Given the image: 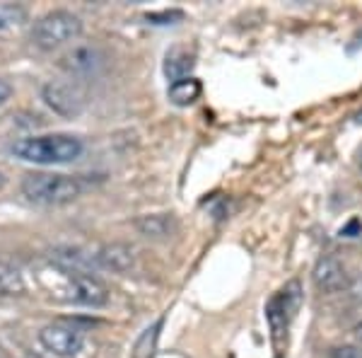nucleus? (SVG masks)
<instances>
[{
    "label": "nucleus",
    "mask_w": 362,
    "mask_h": 358,
    "mask_svg": "<svg viewBox=\"0 0 362 358\" xmlns=\"http://www.w3.org/2000/svg\"><path fill=\"white\" fill-rule=\"evenodd\" d=\"M85 145L70 133H46V136H27L13 145L15 157L34 165H66L83 155Z\"/></svg>",
    "instance_id": "f257e3e1"
},
{
    "label": "nucleus",
    "mask_w": 362,
    "mask_h": 358,
    "mask_svg": "<svg viewBox=\"0 0 362 358\" xmlns=\"http://www.w3.org/2000/svg\"><path fill=\"white\" fill-rule=\"evenodd\" d=\"M22 194L39 206H66L83 194L80 179L58 172H29L22 179Z\"/></svg>",
    "instance_id": "f03ea898"
},
{
    "label": "nucleus",
    "mask_w": 362,
    "mask_h": 358,
    "mask_svg": "<svg viewBox=\"0 0 362 358\" xmlns=\"http://www.w3.org/2000/svg\"><path fill=\"white\" fill-rule=\"evenodd\" d=\"M83 34V22L78 15L68 10H51L39 17L32 27V42L42 51H54L58 46H66Z\"/></svg>",
    "instance_id": "7ed1b4c3"
},
{
    "label": "nucleus",
    "mask_w": 362,
    "mask_h": 358,
    "mask_svg": "<svg viewBox=\"0 0 362 358\" xmlns=\"http://www.w3.org/2000/svg\"><path fill=\"white\" fill-rule=\"evenodd\" d=\"M66 276V298L70 303L78 305H90V308H102L109 301V291L107 286L99 279L90 274H80V272H68L61 269Z\"/></svg>",
    "instance_id": "20e7f679"
},
{
    "label": "nucleus",
    "mask_w": 362,
    "mask_h": 358,
    "mask_svg": "<svg viewBox=\"0 0 362 358\" xmlns=\"http://www.w3.org/2000/svg\"><path fill=\"white\" fill-rule=\"evenodd\" d=\"M39 344H42L49 354L70 358V356L80 354V349H83V344H85V337H83V332L75 330V327L54 322V325H46L44 330L39 332Z\"/></svg>",
    "instance_id": "39448f33"
},
{
    "label": "nucleus",
    "mask_w": 362,
    "mask_h": 358,
    "mask_svg": "<svg viewBox=\"0 0 362 358\" xmlns=\"http://www.w3.org/2000/svg\"><path fill=\"white\" fill-rule=\"evenodd\" d=\"M42 97L61 116H75L83 109V95H80L78 87L68 83H46L42 87Z\"/></svg>",
    "instance_id": "423d86ee"
},
{
    "label": "nucleus",
    "mask_w": 362,
    "mask_h": 358,
    "mask_svg": "<svg viewBox=\"0 0 362 358\" xmlns=\"http://www.w3.org/2000/svg\"><path fill=\"white\" fill-rule=\"evenodd\" d=\"M314 284L324 293H338L348 289V274L346 267L336 259V257H321L314 267Z\"/></svg>",
    "instance_id": "0eeeda50"
},
{
    "label": "nucleus",
    "mask_w": 362,
    "mask_h": 358,
    "mask_svg": "<svg viewBox=\"0 0 362 358\" xmlns=\"http://www.w3.org/2000/svg\"><path fill=\"white\" fill-rule=\"evenodd\" d=\"M104 66V54L97 46H75L63 56V68L73 75H92Z\"/></svg>",
    "instance_id": "6e6552de"
},
{
    "label": "nucleus",
    "mask_w": 362,
    "mask_h": 358,
    "mask_svg": "<svg viewBox=\"0 0 362 358\" xmlns=\"http://www.w3.org/2000/svg\"><path fill=\"white\" fill-rule=\"evenodd\" d=\"M194 66H196L194 54H189V51H184V49H174V51H169L165 58V75L172 83H177V80L189 78Z\"/></svg>",
    "instance_id": "1a4fd4ad"
},
{
    "label": "nucleus",
    "mask_w": 362,
    "mask_h": 358,
    "mask_svg": "<svg viewBox=\"0 0 362 358\" xmlns=\"http://www.w3.org/2000/svg\"><path fill=\"white\" fill-rule=\"evenodd\" d=\"M97 259L102 267L112 269V272H128L133 267V252L126 245H109L97 254Z\"/></svg>",
    "instance_id": "9d476101"
},
{
    "label": "nucleus",
    "mask_w": 362,
    "mask_h": 358,
    "mask_svg": "<svg viewBox=\"0 0 362 358\" xmlns=\"http://www.w3.org/2000/svg\"><path fill=\"white\" fill-rule=\"evenodd\" d=\"M25 293H27V284L20 269L8 262H0V298L25 296Z\"/></svg>",
    "instance_id": "9b49d317"
},
{
    "label": "nucleus",
    "mask_w": 362,
    "mask_h": 358,
    "mask_svg": "<svg viewBox=\"0 0 362 358\" xmlns=\"http://www.w3.org/2000/svg\"><path fill=\"white\" fill-rule=\"evenodd\" d=\"M203 92V85L201 80L196 78H184V80H177V83L169 85V99H172L177 107H189L194 104Z\"/></svg>",
    "instance_id": "f8f14e48"
},
{
    "label": "nucleus",
    "mask_w": 362,
    "mask_h": 358,
    "mask_svg": "<svg viewBox=\"0 0 362 358\" xmlns=\"http://www.w3.org/2000/svg\"><path fill=\"white\" fill-rule=\"evenodd\" d=\"M136 228L145 237H167L174 230L172 216H143L136 220Z\"/></svg>",
    "instance_id": "ddd939ff"
},
{
    "label": "nucleus",
    "mask_w": 362,
    "mask_h": 358,
    "mask_svg": "<svg viewBox=\"0 0 362 358\" xmlns=\"http://www.w3.org/2000/svg\"><path fill=\"white\" fill-rule=\"evenodd\" d=\"M160 327H162V320H157L153 327H148L140 339L133 346V358H153L155 356V349H157V339H160Z\"/></svg>",
    "instance_id": "4468645a"
},
{
    "label": "nucleus",
    "mask_w": 362,
    "mask_h": 358,
    "mask_svg": "<svg viewBox=\"0 0 362 358\" xmlns=\"http://www.w3.org/2000/svg\"><path fill=\"white\" fill-rule=\"evenodd\" d=\"M25 20V10L15 5H0V29H8L13 25H20Z\"/></svg>",
    "instance_id": "2eb2a0df"
},
{
    "label": "nucleus",
    "mask_w": 362,
    "mask_h": 358,
    "mask_svg": "<svg viewBox=\"0 0 362 358\" xmlns=\"http://www.w3.org/2000/svg\"><path fill=\"white\" fill-rule=\"evenodd\" d=\"M145 20L153 22V25H174V22L184 20V13L181 10H165V13H150Z\"/></svg>",
    "instance_id": "dca6fc26"
},
{
    "label": "nucleus",
    "mask_w": 362,
    "mask_h": 358,
    "mask_svg": "<svg viewBox=\"0 0 362 358\" xmlns=\"http://www.w3.org/2000/svg\"><path fill=\"white\" fill-rule=\"evenodd\" d=\"M331 358H362V351L355 346H338L331 351Z\"/></svg>",
    "instance_id": "f3484780"
},
{
    "label": "nucleus",
    "mask_w": 362,
    "mask_h": 358,
    "mask_svg": "<svg viewBox=\"0 0 362 358\" xmlns=\"http://www.w3.org/2000/svg\"><path fill=\"white\" fill-rule=\"evenodd\" d=\"M358 235H362V225L358 218H353L348 225L341 228V237H358Z\"/></svg>",
    "instance_id": "a211bd4d"
},
{
    "label": "nucleus",
    "mask_w": 362,
    "mask_h": 358,
    "mask_svg": "<svg viewBox=\"0 0 362 358\" xmlns=\"http://www.w3.org/2000/svg\"><path fill=\"white\" fill-rule=\"evenodd\" d=\"M13 95V85L8 83V80H0V104H5Z\"/></svg>",
    "instance_id": "6ab92c4d"
},
{
    "label": "nucleus",
    "mask_w": 362,
    "mask_h": 358,
    "mask_svg": "<svg viewBox=\"0 0 362 358\" xmlns=\"http://www.w3.org/2000/svg\"><path fill=\"white\" fill-rule=\"evenodd\" d=\"M355 339H358V342L362 344V322H360L358 327H355Z\"/></svg>",
    "instance_id": "aec40b11"
},
{
    "label": "nucleus",
    "mask_w": 362,
    "mask_h": 358,
    "mask_svg": "<svg viewBox=\"0 0 362 358\" xmlns=\"http://www.w3.org/2000/svg\"><path fill=\"white\" fill-rule=\"evenodd\" d=\"M3 186H5V174L0 172V189H3Z\"/></svg>",
    "instance_id": "412c9836"
},
{
    "label": "nucleus",
    "mask_w": 362,
    "mask_h": 358,
    "mask_svg": "<svg viewBox=\"0 0 362 358\" xmlns=\"http://www.w3.org/2000/svg\"><path fill=\"white\" fill-rule=\"evenodd\" d=\"M360 165H362V155H360Z\"/></svg>",
    "instance_id": "4be33fe9"
}]
</instances>
